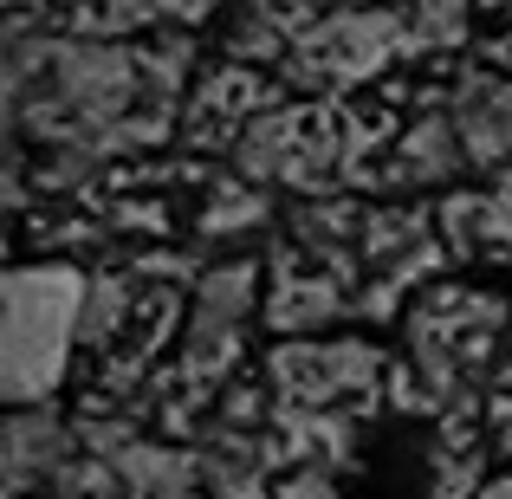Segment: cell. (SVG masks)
I'll return each mask as SVG.
<instances>
[{
  "label": "cell",
  "instance_id": "6da1fadb",
  "mask_svg": "<svg viewBox=\"0 0 512 499\" xmlns=\"http://www.w3.org/2000/svg\"><path fill=\"white\" fill-rule=\"evenodd\" d=\"M72 279H13L0 286V389H39L65 344Z\"/></svg>",
  "mask_w": 512,
  "mask_h": 499
}]
</instances>
